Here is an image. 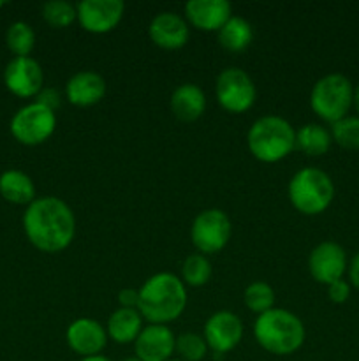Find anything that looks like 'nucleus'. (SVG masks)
<instances>
[{"instance_id": "2f4dec72", "label": "nucleus", "mask_w": 359, "mask_h": 361, "mask_svg": "<svg viewBox=\"0 0 359 361\" xmlns=\"http://www.w3.org/2000/svg\"><path fill=\"white\" fill-rule=\"evenodd\" d=\"M118 303L123 309H137L139 303V291L137 289L125 288L118 293Z\"/></svg>"}, {"instance_id": "aec40b11", "label": "nucleus", "mask_w": 359, "mask_h": 361, "mask_svg": "<svg viewBox=\"0 0 359 361\" xmlns=\"http://www.w3.org/2000/svg\"><path fill=\"white\" fill-rule=\"evenodd\" d=\"M141 330H143V316L137 309H123L118 307L115 312L109 316L108 326V337L116 344H130L136 342L139 337Z\"/></svg>"}, {"instance_id": "c85d7f7f", "label": "nucleus", "mask_w": 359, "mask_h": 361, "mask_svg": "<svg viewBox=\"0 0 359 361\" xmlns=\"http://www.w3.org/2000/svg\"><path fill=\"white\" fill-rule=\"evenodd\" d=\"M175 353H178L182 361H201L208 355V344L203 335L187 331L176 337Z\"/></svg>"}, {"instance_id": "412c9836", "label": "nucleus", "mask_w": 359, "mask_h": 361, "mask_svg": "<svg viewBox=\"0 0 359 361\" xmlns=\"http://www.w3.org/2000/svg\"><path fill=\"white\" fill-rule=\"evenodd\" d=\"M0 196L13 204H30L35 200V185L27 173L7 169L0 175Z\"/></svg>"}, {"instance_id": "a211bd4d", "label": "nucleus", "mask_w": 359, "mask_h": 361, "mask_svg": "<svg viewBox=\"0 0 359 361\" xmlns=\"http://www.w3.org/2000/svg\"><path fill=\"white\" fill-rule=\"evenodd\" d=\"M185 16L199 30L218 32L232 16V7L227 0H189Z\"/></svg>"}, {"instance_id": "dca6fc26", "label": "nucleus", "mask_w": 359, "mask_h": 361, "mask_svg": "<svg viewBox=\"0 0 359 361\" xmlns=\"http://www.w3.org/2000/svg\"><path fill=\"white\" fill-rule=\"evenodd\" d=\"M148 35L151 41L162 49H180L189 42V23L172 11H162L148 27Z\"/></svg>"}, {"instance_id": "f3484780", "label": "nucleus", "mask_w": 359, "mask_h": 361, "mask_svg": "<svg viewBox=\"0 0 359 361\" xmlns=\"http://www.w3.org/2000/svg\"><path fill=\"white\" fill-rule=\"evenodd\" d=\"M108 92L106 80L95 71H80L73 74L65 85L67 101L77 108L99 104Z\"/></svg>"}, {"instance_id": "39448f33", "label": "nucleus", "mask_w": 359, "mask_h": 361, "mask_svg": "<svg viewBox=\"0 0 359 361\" xmlns=\"http://www.w3.org/2000/svg\"><path fill=\"white\" fill-rule=\"evenodd\" d=\"M292 207L305 215H319L329 208L334 197V183L326 171L315 166L301 168L287 187Z\"/></svg>"}, {"instance_id": "f257e3e1", "label": "nucleus", "mask_w": 359, "mask_h": 361, "mask_svg": "<svg viewBox=\"0 0 359 361\" xmlns=\"http://www.w3.org/2000/svg\"><path fill=\"white\" fill-rule=\"evenodd\" d=\"M28 242L46 254L65 250L76 235V219L65 201L55 196L35 197L23 214Z\"/></svg>"}, {"instance_id": "e433bc0d", "label": "nucleus", "mask_w": 359, "mask_h": 361, "mask_svg": "<svg viewBox=\"0 0 359 361\" xmlns=\"http://www.w3.org/2000/svg\"><path fill=\"white\" fill-rule=\"evenodd\" d=\"M4 4H6V2H2V0H0V7H4Z\"/></svg>"}, {"instance_id": "f8f14e48", "label": "nucleus", "mask_w": 359, "mask_h": 361, "mask_svg": "<svg viewBox=\"0 0 359 361\" xmlns=\"http://www.w3.org/2000/svg\"><path fill=\"white\" fill-rule=\"evenodd\" d=\"M77 21L90 34H108L122 21L125 4L122 0H81L76 4Z\"/></svg>"}, {"instance_id": "473e14b6", "label": "nucleus", "mask_w": 359, "mask_h": 361, "mask_svg": "<svg viewBox=\"0 0 359 361\" xmlns=\"http://www.w3.org/2000/svg\"><path fill=\"white\" fill-rule=\"evenodd\" d=\"M348 279H351V284L355 289H359V252L354 254V257L348 263Z\"/></svg>"}, {"instance_id": "6e6552de", "label": "nucleus", "mask_w": 359, "mask_h": 361, "mask_svg": "<svg viewBox=\"0 0 359 361\" xmlns=\"http://www.w3.org/2000/svg\"><path fill=\"white\" fill-rule=\"evenodd\" d=\"M217 102L229 113H245L253 106L257 97L253 80L239 67H227L215 81Z\"/></svg>"}, {"instance_id": "ddd939ff", "label": "nucleus", "mask_w": 359, "mask_h": 361, "mask_svg": "<svg viewBox=\"0 0 359 361\" xmlns=\"http://www.w3.org/2000/svg\"><path fill=\"white\" fill-rule=\"evenodd\" d=\"M4 83L16 97H35L44 83L42 67L32 56H14L4 71Z\"/></svg>"}, {"instance_id": "4be33fe9", "label": "nucleus", "mask_w": 359, "mask_h": 361, "mask_svg": "<svg viewBox=\"0 0 359 361\" xmlns=\"http://www.w3.org/2000/svg\"><path fill=\"white\" fill-rule=\"evenodd\" d=\"M217 39L224 49L231 53H239L248 48L253 41V28L245 18L232 14L224 27L217 32Z\"/></svg>"}, {"instance_id": "cd10ccee", "label": "nucleus", "mask_w": 359, "mask_h": 361, "mask_svg": "<svg viewBox=\"0 0 359 361\" xmlns=\"http://www.w3.org/2000/svg\"><path fill=\"white\" fill-rule=\"evenodd\" d=\"M331 137L347 150H359V116L347 115L331 123Z\"/></svg>"}, {"instance_id": "7c9ffc66", "label": "nucleus", "mask_w": 359, "mask_h": 361, "mask_svg": "<svg viewBox=\"0 0 359 361\" xmlns=\"http://www.w3.org/2000/svg\"><path fill=\"white\" fill-rule=\"evenodd\" d=\"M327 296L333 303H345L351 296V284L344 279L327 286Z\"/></svg>"}, {"instance_id": "4c0bfd02", "label": "nucleus", "mask_w": 359, "mask_h": 361, "mask_svg": "<svg viewBox=\"0 0 359 361\" xmlns=\"http://www.w3.org/2000/svg\"><path fill=\"white\" fill-rule=\"evenodd\" d=\"M168 361H182V360H172V358H171V360H168Z\"/></svg>"}, {"instance_id": "72a5a7b5", "label": "nucleus", "mask_w": 359, "mask_h": 361, "mask_svg": "<svg viewBox=\"0 0 359 361\" xmlns=\"http://www.w3.org/2000/svg\"><path fill=\"white\" fill-rule=\"evenodd\" d=\"M354 108H355V111H358V116H359V83L354 87Z\"/></svg>"}, {"instance_id": "c756f323", "label": "nucleus", "mask_w": 359, "mask_h": 361, "mask_svg": "<svg viewBox=\"0 0 359 361\" xmlns=\"http://www.w3.org/2000/svg\"><path fill=\"white\" fill-rule=\"evenodd\" d=\"M35 102L46 106V108L51 109V111H56V109L60 108V104H62V95H60V92L56 90V88L42 87V90L35 95Z\"/></svg>"}, {"instance_id": "9b49d317", "label": "nucleus", "mask_w": 359, "mask_h": 361, "mask_svg": "<svg viewBox=\"0 0 359 361\" xmlns=\"http://www.w3.org/2000/svg\"><path fill=\"white\" fill-rule=\"evenodd\" d=\"M348 268L347 252L336 242H320L312 249L308 256L310 275L320 284H333L344 279V274Z\"/></svg>"}, {"instance_id": "bb28decb", "label": "nucleus", "mask_w": 359, "mask_h": 361, "mask_svg": "<svg viewBox=\"0 0 359 361\" xmlns=\"http://www.w3.org/2000/svg\"><path fill=\"white\" fill-rule=\"evenodd\" d=\"M42 18L53 28H65L77 20L76 6L67 0H48L42 6Z\"/></svg>"}, {"instance_id": "6ab92c4d", "label": "nucleus", "mask_w": 359, "mask_h": 361, "mask_svg": "<svg viewBox=\"0 0 359 361\" xmlns=\"http://www.w3.org/2000/svg\"><path fill=\"white\" fill-rule=\"evenodd\" d=\"M206 109V95L196 83H183L171 94V111L182 122H196Z\"/></svg>"}, {"instance_id": "0eeeda50", "label": "nucleus", "mask_w": 359, "mask_h": 361, "mask_svg": "<svg viewBox=\"0 0 359 361\" xmlns=\"http://www.w3.org/2000/svg\"><path fill=\"white\" fill-rule=\"evenodd\" d=\"M9 127L14 140L27 147H35L44 143L55 133L56 116L55 111L34 101L14 113Z\"/></svg>"}, {"instance_id": "5701e85b", "label": "nucleus", "mask_w": 359, "mask_h": 361, "mask_svg": "<svg viewBox=\"0 0 359 361\" xmlns=\"http://www.w3.org/2000/svg\"><path fill=\"white\" fill-rule=\"evenodd\" d=\"M331 143H333L331 130L320 123H305L296 130V148L312 157L326 154L331 148Z\"/></svg>"}, {"instance_id": "b1692460", "label": "nucleus", "mask_w": 359, "mask_h": 361, "mask_svg": "<svg viewBox=\"0 0 359 361\" xmlns=\"http://www.w3.org/2000/svg\"><path fill=\"white\" fill-rule=\"evenodd\" d=\"M6 44L16 56H30L35 46V32L25 21H14L6 32Z\"/></svg>"}, {"instance_id": "a878e982", "label": "nucleus", "mask_w": 359, "mask_h": 361, "mask_svg": "<svg viewBox=\"0 0 359 361\" xmlns=\"http://www.w3.org/2000/svg\"><path fill=\"white\" fill-rule=\"evenodd\" d=\"M243 302H245L246 309L260 316V314L275 309V291L267 282L256 281L246 286L245 293H243Z\"/></svg>"}, {"instance_id": "20e7f679", "label": "nucleus", "mask_w": 359, "mask_h": 361, "mask_svg": "<svg viewBox=\"0 0 359 361\" xmlns=\"http://www.w3.org/2000/svg\"><path fill=\"white\" fill-rule=\"evenodd\" d=\"M248 150L257 161L273 164L287 157L296 148V130L278 115L257 118L246 134Z\"/></svg>"}, {"instance_id": "4468645a", "label": "nucleus", "mask_w": 359, "mask_h": 361, "mask_svg": "<svg viewBox=\"0 0 359 361\" xmlns=\"http://www.w3.org/2000/svg\"><path fill=\"white\" fill-rule=\"evenodd\" d=\"M67 344L81 358L101 355L102 349L108 344V331L97 319L90 317H80L73 321L67 328Z\"/></svg>"}, {"instance_id": "f03ea898", "label": "nucleus", "mask_w": 359, "mask_h": 361, "mask_svg": "<svg viewBox=\"0 0 359 361\" xmlns=\"http://www.w3.org/2000/svg\"><path fill=\"white\" fill-rule=\"evenodd\" d=\"M187 307V288L169 271L151 275L139 289L137 310L150 324H168L178 319Z\"/></svg>"}, {"instance_id": "7ed1b4c3", "label": "nucleus", "mask_w": 359, "mask_h": 361, "mask_svg": "<svg viewBox=\"0 0 359 361\" xmlns=\"http://www.w3.org/2000/svg\"><path fill=\"white\" fill-rule=\"evenodd\" d=\"M256 341L264 351L275 356H289L305 344V324L285 309H271L257 316L253 324Z\"/></svg>"}, {"instance_id": "c9c22d12", "label": "nucleus", "mask_w": 359, "mask_h": 361, "mask_svg": "<svg viewBox=\"0 0 359 361\" xmlns=\"http://www.w3.org/2000/svg\"><path fill=\"white\" fill-rule=\"evenodd\" d=\"M122 361H141V360L137 358V356H130V358H125V360H122Z\"/></svg>"}, {"instance_id": "393cba45", "label": "nucleus", "mask_w": 359, "mask_h": 361, "mask_svg": "<svg viewBox=\"0 0 359 361\" xmlns=\"http://www.w3.org/2000/svg\"><path fill=\"white\" fill-rule=\"evenodd\" d=\"M183 284L190 288H201L211 279V263L204 254H190L182 264Z\"/></svg>"}, {"instance_id": "9d476101", "label": "nucleus", "mask_w": 359, "mask_h": 361, "mask_svg": "<svg viewBox=\"0 0 359 361\" xmlns=\"http://www.w3.org/2000/svg\"><path fill=\"white\" fill-rule=\"evenodd\" d=\"M203 337L208 349L215 355L225 356L236 348L243 338V323L231 310H218L211 314L204 323Z\"/></svg>"}, {"instance_id": "423d86ee", "label": "nucleus", "mask_w": 359, "mask_h": 361, "mask_svg": "<svg viewBox=\"0 0 359 361\" xmlns=\"http://www.w3.org/2000/svg\"><path fill=\"white\" fill-rule=\"evenodd\" d=\"M310 106L324 122L334 123L354 106V85L345 74L329 73L319 78L310 92Z\"/></svg>"}, {"instance_id": "2eb2a0df", "label": "nucleus", "mask_w": 359, "mask_h": 361, "mask_svg": "<svg viewBox=\"0 0 359 361\" xmlns=\"http://www.w3.org/2000/svg\"><path fill=\"white\" fill-rule=\"evenodd\" d=\"M176 337L165 324H148L134 342V351L141 361H168L175 355Z\"/></svg>"}, {"instance_id": "1a4fd4ad", "label": "nucleus", "mask_w": 359, "mask_h": 361, "mask_svg": "<svg viewBox=\"0 0 359 361\" xmlns=\"http://www.w3.org/2000/svg\"><path fill=\"white\" fill-rule=\"evenodd\" d=\"M232 226L227 214L218 208L203 210L192 222L190 238L199 254H217L229 243Z\"/></svg>"}, {"instance_id": "f704fd0d", "label": "nucleus", "mask_w": 359, "mask_h": 361, "mask_svg": "<svg viewBox=\"0 0 359 361\" xmlns=\"http://www.w3.org/2000/svg\"><path fill=\"white\" fill-rule=\"evenodd\" d=\"M81 361H111V360L106 358V356L102 355H97V356H90V358H81Z\"/></svg>"}]
</instances>
